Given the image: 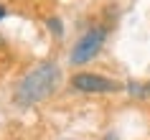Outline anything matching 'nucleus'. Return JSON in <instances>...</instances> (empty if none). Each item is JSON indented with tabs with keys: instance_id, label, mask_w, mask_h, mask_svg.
I'll list each match as a JSON object with an SVG mask.
<instances>
[{
	"instance_id": "f257e3e1",
	"label": "nucleus",
	"mask_w": 150,
	"mask_h": 140,
	"mask_svg": "<svg viewBox=\"0 0 150 140\" xmlns=\"http://www.w3.org/2000/svg\"><path fill=\"white\" fill-rule=\"evenodd\" d=\"M61 82V71L56 64H38L31 74H25L23 82L16 89V102L21 107H31L36 102L46 99L48 94L56 89V84Z\"/></svg>"
},
{
	"instance_id": "f03ea898",
	"label": "nucleus",
	"mask_w": 150,
	"mask_h": 140,
	"mask_svg": "<svg viewBox=\"0 0 150 140\" xmlns=\"http://www.w3.org/2000/svg\"><path fill=\"white\" fill-rule=\"evenodd\" d=\"M104 38H107V31L104 28H89L79 41H76V46L71 51V64H87L89 59H94L99 54V48H102Z\"/></svg>"
},
{
	"instance_id": "7ed1b4c3",
	"label": "nucleus",
	"mask_w": 150,
	"mask_h": 140,
	"mask_svg": "<svg viewBox=\"0 0 150 140\" xmlns=\"http://www.w3.org/2000/svg\"><path fill=\"white\" fill-rule=\"evenodd\" d=\"M71 87L79 89V92L97 94V92H117L120 82L107 79V77H97V74H74L71 77Z\"/></svg>"
},
{
	"instance_id": "20e7f679",
	"label": "nucleus",
	"mask_w": 150,
	"mask_h": 140,
	"mask_svg": "<svg viewBox=\"0 0 150 140\" xmlns=\"http://www.w3.org/2000/svg\"><path fill=\"white\" fill-rule=\"evenodd\" d=\"M127 94H130V97H137V99H148L150 97V82H127Z\"/></svg>"
},
{
	"instance_id": "39448f33",
	"label": "nucleus",
	"mask_w": 150,
	"mask_h": 140,
	"mask_svg": "<svg viewBox=\"0 0 150 140\" xmlns=\"http://www.w3.org/2000/svg\"><path fill=\"white\" fill-rule=\"evenodd\" d=\"M46 23H48V28H51V33H54V36H61V33H64V28H61V21H59V18H48V21H46Z\"/></svg>"
},
{
	"instance_id": "423d86ee",
	"label": "nucleus",
	"mask_w": 150,
	"mask_h": 140,
	"mask_svg": "<svg viewBox=\"0 0 150 140\" xmlns=\"http://www.w3.org/2000/svg\"><path fill=\"white\" fill-rule=\"evenodd\" d=\"M104 140H120V138L115 135V132H107V135H104Z\"/></svg>"
},
{
	"instance_id": "0eeeda50",
	"label": "nucleus",
	"mask_w": 150,
	"mask_h": 140,
	"mask_svg": "<svg viewBox=\"0 0 150 140\" xmlns=\"http://www.w3.org/2000/svg\"><path fill=\"white\" fill-rule=\"evenodd\" d=\"M3 16H5V8H3V5H0V18H3Z\"/></svg>"
}]
</instances>
